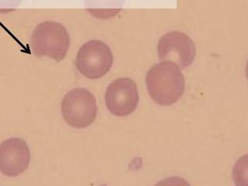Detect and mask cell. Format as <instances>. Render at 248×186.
I'll return each instance as SVG.
<instances>
[{
	"mask_svg": "<svg viewBox=\"0 0 248 186\" xmlns=\"http://www.w3.org/2000/svg\"><path fill=\"white\" fill-rule=\"evenodd\" d=\"M147 93L155 103L169 107L178 102L186 89L182 69L170 62H161L150 68L146 76Z\"/></svg>",
	"mask_w": 248,
	"mask_h": 186,
	"instance_id": "6da1fadb",
	"label": "cell"
},
{
	"mask_svg": "<svg viewBox=\"0 0 248 186\" xmlns=\"http://www.w3.org/2000/svg\"><path fill=\"white\" fill-rule=\"evenodd\" d=\"M69 45V35L59 23L46 22L39 26L35 32L33 49L38 56L60 62L66 56Z\"/></svg>",
	"mask_w": 248,
	"mask_h": 186,
	"instance_id": "277c9868",
	"label": "cell"
},
{
	"mask_svg": "<svg viewBox=\"0 0 248 186\" xmlns=\"http://www.w3.org/2000/svg\"><path fill=\"white\" fill-rule=\"evenodd\" d=\"M232 177L236 186H248V155L240 157L235 163Z\"/></svg>",
	"mask_w": 248,
	"mask_h": 186,
	"instance_id": "ba28073f",
	"label": "cell"
},
{
	"mask_svg": "<svg viewBox=\"0 0 248 186\" xmlns=\"http://www.w3.org/2000/svg\"><path fill=\"white\" fill-rule=\"evenodd\" d=\"M161 62H170L186 69L193 63L196 48L191 37L180 31H170L163 35L157 45Z\"/></svg>",
	"mask_w": 248,
	"mask_h": 186,
	"instance_id": "5b68a950",
	"label": "cell"
},
{
	"mask_svg": "<svg viewBox=\"0 0 248 186\" xmlns=\"http://www.w3.org/2000/svg\"><path fill=\"white\" fill-rule=\"evenodd\" d=\"M31 153L24 140L12 138L0 143V172L16 177L29 166Z\"/></svg>",
	"mask_w": 248,
	"mask_h": 186,
	"instance_id": "52a82bcc",
	"label": "cell"
},
{
	"mask_svg": "<svg viewBox=\"0 0 248 186\" xmlns=\"http://www.w3.org/2000/svg\"><path fill=\"white\" fill-rule=\"evenodd\" d=\"M61 111L62 117L70 126L83 129L90 126L96 118V99L88 89L76 88L64 95Z\"/></svg>",
	"mask_w": 248,
	"mask_h": 186,
	"instance_id": "7a4b0ae2",
	"label": "cell"
},
{
	"mask_svg": "<svg viewBox=\"0 0 248 186\" xmlns=\"http://www.w3.org/2000/svg\"><path fill=\"white\" fill-rule=\"evenodd\" d=\"M246 76H247V78H248V62H247V65H246Z\"/></svg>",
	"mask_w": 248,
	"mask_h": 186,
	"instance_id": "9c48e42d",
	"label": "cell"
},
{
	"mask_svg": "<svg viewBox=\"0 0 248 186\" xmlns=\"http://www.w3.org/2000/svg\"><path fill=\"white\" fill-rule=\"evenodd\" d=\"M138 85L129 78H120L111 82L105 94L108 110L116 116L125 117L134 112L139 103Z\"/></svg>",
	"mask_w": 248,
	"mask_h": 186,
	"instance_id": "8992f818",
	"label": "cell"
},
{
	"mask_svg": "<svg viewBox=\"0 0 248 186\" xmlns=\"http://www.w3.org/2000/svg\"><path fill=\"white\" fill-rule=\"evenodd\" d=\"M112 64L113 55L110 47L97 40L84 44L76 56V67L78 72L89 79H98L106 76Z\"/></svg>",
	"mask_w": 248,
	"mask_h": 186,
	"instance_id": "3957f363",
	"label": "cell"
}]
</instances>
